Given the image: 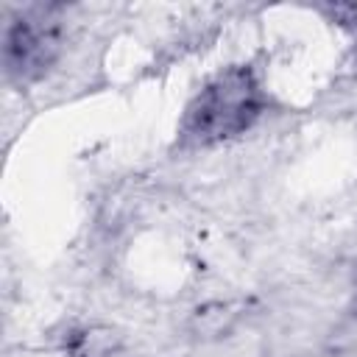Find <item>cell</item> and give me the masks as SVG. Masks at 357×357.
Returning a JSON list of instances; mask_svg holds the SVG:
<instances>
[{"label":"cell","mask_w":357,"mask_h":357,"mask_svg":"<svg viewBox=\"0 0 357 357\" xmlns=\"http://www.w3.org/2000/svg\"><path fill=\"white\" fill-rule=\"evenodd\" d=\"M259 114V89L248 70L218 75L190 106L184 131L192 142L209 145L240 134Z\"/></svg>","instance_id":"6da1fadb"},{"label":"cell","mask_w":357,"mask_h":357,"mask_svg":"<svg viewBox=\"0 0 357 357\" xmlns=\"http://www.w3.org/2000/svg\"><path fill=\"white\" fill-rule=\"evenodd\" d=\"M59 53V28L56 20L45 8L22 11L6 28V70L20 78L31 81L42 75Z\"/></svg>","instance_id":"7a4b0ae2"}]
</instances>
